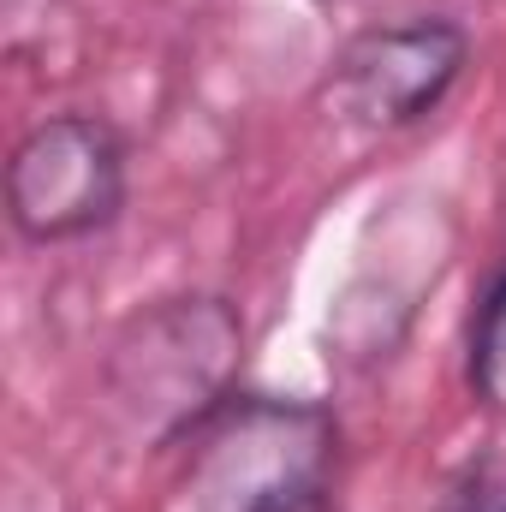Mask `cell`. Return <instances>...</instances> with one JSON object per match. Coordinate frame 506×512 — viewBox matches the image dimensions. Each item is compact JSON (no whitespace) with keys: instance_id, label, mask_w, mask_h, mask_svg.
Masks as SVG:
<instances>
[{"instance_id":"obj_5","label":"cell","mask_w":506,"mask_h":512,"mask_svg":"<svg viewBox=\"0 0 506 512\" xmlns=\"http://www.w3.org/2000/svg\"><path fill=\"white\" fill-rule=\"evenodd\" d=\"M465 382L483 411L506 417V268L495 286L483 292L477 316H471V352H465Z\"/></svg>"},{"instance_id":"obj_1","label":"cell","mask_w":506,"mask_h":512,"mask_svg":"<svg viewBox=\"0 0 506 512\" xmlns=\"http://www.w3.org/2000/svg\"><path fill=\"white\" fill-rule=\"evenodd\" d=\"M245 352V316L215 298H161L131 316L108 352V387L149 435H179L227 405Z\"/></svg>"},{"instance_id":"obj_4","label":"cell","mask_w":506,"mask_h":512,"mask_svg":"<svg viewBox=\"0 0 506 512\" xmlns=\"http://www.w3.org/2000/svg\"><path fill=\"white\" fill-rule=\"evenodd\" d=\"M209 512H328V417L239 405L209 465Z\"/></svg>"},{"instance_id":"obj_2","label":"cell","mask_w":506,"mask_h":512,"mask_svg":"<svg viewBox=\"0 0 506 512\" xmlns=\"http://www.w3.org/2000/svg\"><path fill=\"white\" fill-rule=\"evenodd\" d=\"M126 209V143L96 114H48L6 161V215L30 245L102 233Z\"/></svg>"},{"instance_id":"obj_3","label":"cell","mask_w":506,"mask_h":512,"mask_svg":"<svg viewBox=\"0 0 506 512\" xmlns=\"http://www.w3.org/2000/svg\"><path fill=\"white\" fill-rule=\"evenodd\" d=\"M465 60H471V36L441 12L376 24L334 54V102L346 120L370 131H405L447 102Z\"/></svg>"}]
</instances>
